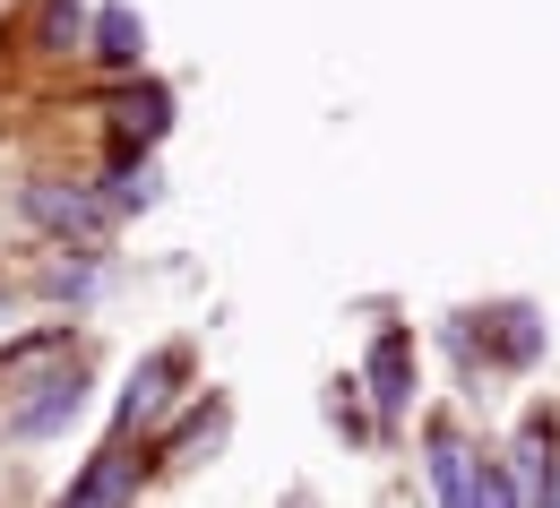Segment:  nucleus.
<instances>
[{
    "label": "nucleus",
    "mask_w": 560,
    "mask_h": 508,
    "mask_svg": "<svg viewBox=\"0 0 560 508\" xmlns=\"http://www.w3.org/2000/svg\"><path fill=\"white\" fill-rule=\"evenodd\" d=\"M26 224H44L52 241L95 250L121 216H113V199H104V190H86V181H26Z\"/></svg>",
    "instance_id": "1"
},
{
    "label": "nucleus",
    "mask_w": 560,
    "mask_h": 508,
    "mask_svg": "<svg viewBox=\"0 0 560 508\" xmlns=\"http://www.w3.org/2000/svg\"><path fill=\"white\" fill-rule=\"evenodd\" d=\"M431 483H440V508H517L509 474L457 432H431Z\"/></svg>",
    "instance_id": "2"
},
{
    "label": "nucleus",
    "mask_w": 560,
    "mask_h": 508,
    "mask_svg": "<svg viewBox=\"0 0 560 508\" xmlns=\"http://www.w3.org/2000/svg\"><path fill=\"white\" fill-rule=\"evenodd\" d=\"M130 500H139V448L130 439H104L78 465V483L61 492V508H130Z\"/></svg>",
    "instance_id": "3"
},
{
    "label": "nucleus",
    "mask_w": 560,
    "mask_h": 508,
    "mask_svg": "<svg viewBox=\"0 0 560 508\" xmlns=\"http://www.w3.org/2000/svg\"><path fill=\"white\" fill-rule=\"evenodd\" d=\"M173 379H182V354H173V345L130 370V388H121V432H147V423L173 405Z\"/></svg>",
    "instance_id": "4"
},
{
    "label": "nucleus",
    "mask_w": 560,
    "mask_h": 508,
    "mask_svg": "<svg viewBox=\"0 0 560 508\" xmlns=\"http://www.w3.org/2000/svg\"><path fill=\"white\" fill-rule=\"evenodd\" d=\"M371 397H380V414H388V423L406 414V397H415V336H397V328H388V336L371 345Z\"/></svg>",
    "instance_id": "5"
},
{
    "label": "nucleus",
    "mask_w": 560,
    "mask_h": 508,
    "mask_svg": "<svg viewBox=\"0 0 560 508\" xmlns=\"http://www.w3.org/2000/svg\"><path fill=\"white\" fill-rule=\"evenodd\" d=\"M164 130H173V95H164V86L113 95V139H121V146H155Z\"/></svg>",
    "instance_id": "6"
},
{
    "label": "nucleus",
    "mask_w": 560,
    "mask_h": 508,
    "mask_svg": "<svg viewBox=\"0 0 560 508\" xmlns=\"http://www.w3.org/2000/svg\"><path fill=\"white\" fill-rule=\"evenodd\" d=\"M544 483H552V423L535 414V423L517 432V448H509V492H517V508L544 500Z\"/></svg>",
    "instance_id": "7"
},
{
    "label": "nucleus",
    "mask_w": 560,
    "mask_h": 508,
    "mask_svg": "<svg viewBox=\"0 0 560 508\" xmlns=\"http://www.w3.org/2000/svg\"><path fill=\"white\" fill-rule=\"evenodd\" d=\"M70 414H78V370H52L44 397H26V405L9 414V432H18V439H44V432H61Z\"/></svg>",
    "instance_id": "8"
},
{
    "label": "nucleus",
    "mask_w": 560,
    "mask_h": 508,
    "mask_svg": "<svg viewBox=\"0 0 560 508\" xmlns=\"http://www.w3.org/2000/svg\"><path fill=\"white\" fill-rule=\"evenodd\" d=\"M95 52H104L113 70H139V52H147V26H139V9L104 0V9H95Z\"/></svg>",
    "instance_id": "9"
},
{
    "label": "nucleus",
    "mask_w": 560,
    "mask_h": 508,
    "mask_svg": "<svg viewBox=\"0 0 560 508\" xmlns=\"http://www.w3.org/2000/svg\"><path fill=\"white\" fill-rule=\"evenodd\" d=\"M104 199H113V216H130V208H155V164H130V155H121V164H113V190H104Z\"/></svg>",
    "instance_id": "10"
},
{
    "label": "nucleus",
    "mask_w": 560,
    "mask_h": 508,
    "mask_svg": "<svg viewBox=\"0 0 560 508\" xmlns=\"http://www.w3.org/2000/svg\"><path fill=\"white\" fill-rule=\"evenodd\" d=\"M535 508H560V465H552V483H544V500H535Z\"/></svg>",
    "instance_id": "11"
}]
</instances>
